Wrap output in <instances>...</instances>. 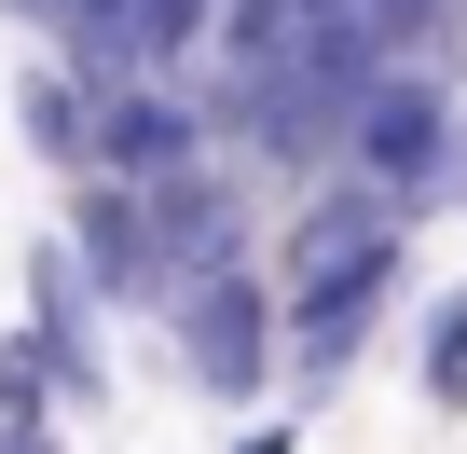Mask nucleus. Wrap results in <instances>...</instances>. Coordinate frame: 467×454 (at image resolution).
Returning <instances> with one entry per match:
<instances>
[{
    "mask_svg": "<svg viewBox=\"0 0 467 454\" xmlns=\"http://www.w3.org/2000/svg\"><path fill=\"white\" fill-rule=\"evenodd\" d=\"M0 454H69V440L56 427H0Z\"/></svg>",
    "mask_w": 467,
    "mask_h": 454,
    "instance_id": "13",
    "label": "nucleus"
},
{
    "mask_svg": "<svg viewBox=\"0 0 467 454\" xmlns=\"http://www.w3.org/2000/svg\"><path fill=\"white\" fill-rule=\"evenodd\" d=\"M138 193H151L165 276H206V262H262V235H248V179H234V152H192V165H165V179H138Z\"/></svg>",
    "mask_w": 467,
    "mask_h": 454,
    "instance_id": "7",
    "label": "nucleus"
},
{
    "mask_svg": "<svg viewBox=\"0 0 467 454\" xmlns=\"http://www.w3.org/2000/svg\"><path fill=\"white\" fill-rule=\"evenodd\" d=\"M234 454H303V413H248V440Z\"/></svg>",
    "mask_w": 467,
    "mask_h": 454,
    "instance_id": "12",
    "label": "nucleus"
},
{
    "mask_svg": "<svg viewBox=\"0 0 467 454\" xmlns=\"http://www.w3.org/2000/svg\"><path fill=\"white\" fill-rule=\"evenodd\" d=\"M440 206H467V138H453V193H440Z\"/></svg>",
    "mask_w": 467,
    "mask_h": 454,
    "instance_id": "14",
    "label": "nucleus"
},
{
    "mask_svg": "<svg viewBox=\"0 0 467 454\" xmlns=\"http://www.w3.org/2000/svg\"><path fill=\"white\" fill-rule=\"evenodd\" d=\"M56 235H69V262H83V290H97L110 317H165V290H179V276H165V235H151V193H138V179L83 165Z\"/></svg>",
    "mask_w": 467,
    "mask_h": 454,
    "instance_id": "4",
    "label": "nucleus"
},
{
    "mask_svg": "<svg viewBox=\"0 0 467 454\" xmlns=\"http://www.w3.org/2000/svg\"><path fill=\"white\" fill-rule=\"evenodd\" d=\"M371 15V42L385 56H412V69H453L467 83V0H358Z\"/></svg>",
    "mask_w": 467,
    "mask_h": 454,
    "instance_id": "10",
    "label": "nucleus"
},
{
    "mask_svg": "<svg viewBox=\"0 0 467 454\" xmlns=\"http://www.w3.org/2000/svg\"><path fill=\"white\" fill-rule=\"evenodd\" d=\"M453 138H467V83L453 69H412V56H385L371 69V97H358V124H344V165H371L412 220L453 193Z\"/></svg>",
    "mask_w": 467,
    "mask_h": 454,
    "instance_id": "3",
    "label": "nucleus"
},
{
    "mask_svg": "<svg viewBox=\"0 0 467 454\" xmlns=\"http://www.w3.org/2000/svg\"><path fill=\"white\" fill-rule=\"evenodd\" d=\"M15 331L42 344V372H56V399H69V413H110V303L83 290L69 235H42V248H28V317H15Z\"/></svg>",
    "mask_w": 467,
    "mask_h": 454,
    "instance_id": "6",
    "label": "nucleus"
},
{
    "mask_svg": "<svg viewBox=\"0 0 467 454\" xmlns=\"http://www.w3.org/2000/svg\"><path fill=\"white\" fill-rule=\"evenodd\" d=\"M275 303H289V372H275V399H289V413H330V399L358 385V358L385 344V317L412 303V220H385V235H358V248H330V262H289Z\"/></svg>",
    "mask_w": 467,
    "mask_h": 454,
    "instance_id": "1",
    "label": "nucleus"
},
{
    "mask_svg": "<svg viewBox=\"0 0 467 454\" xmlns=\"http://www.w3.org/2000/svg\"><path fill=\"white\" fill-rule=\"evenodd\" d=\"M69 399H56V372H42V344L28 331H0V427H56Z\"/></svg>",
    "mask_w": 467,
    "mask_h": 454,
    "instance_id": "11",
    "label": "nucleus"
},
{
    "mask_svg": "<svg viewBox=\"0 0 467 454\" xmlns=\"http://www.w3.org/2000/svg\"><path fill=\"white\" fill-rule=\"evenodd\" d=\"M165 344H179V385L220 399V413H262L275 372H289V303H275V262H206L165 290Z\"/></svg>",
    "mask_w": 467,
    "mask_h": 454,
    "instance_id": "2",
    "label": "nucleus"
},
{
    "mask_svg": "<svg viewBox=\"0 0 467 454\" xmlns=\"http://www.w3.org/2000/svg\"><path fill=\"white\" fill-rule=\"evenodd\" d=\"M192 152H220L206 83H179V69H110V83H97V165H110V179H165V165H192Z\"/></svg>",
    "mask_w": 467,
    "mask_h": 454,
    "instance_id": "5",
    "label": "nucleus"
},
{
    "mask_svg": "<svg viewBox=\"0 0 467 454\" xmlns=\"http://www.w3.org/2000/svg\"><path fill=\"white\" fill-rule=\"evenodd\" d=\"M412 399H426L440 427H467V276L412 303Z\"/></svg>",
    "mask_w": 467,
    "mask_h": 454,
    "instance_id": "9",
    "label": "nucleus"
},
{
    "mask_svg": "<svg viewBox=\"0 0 467 454\" xmlns=\"http://www.w3.org/2000/svg\"><path fill=\"white\" fill-rule=\"evenodd\" d=\"M15 138H28L56 179H83V165H97V83H83L69 56H42V69L15 83Z\"/></svg>",
    "mask_w": 467,
    "mask_h": 454,
    "instance_id": "8",
    "label": "nucleus"
}]
</instances>
